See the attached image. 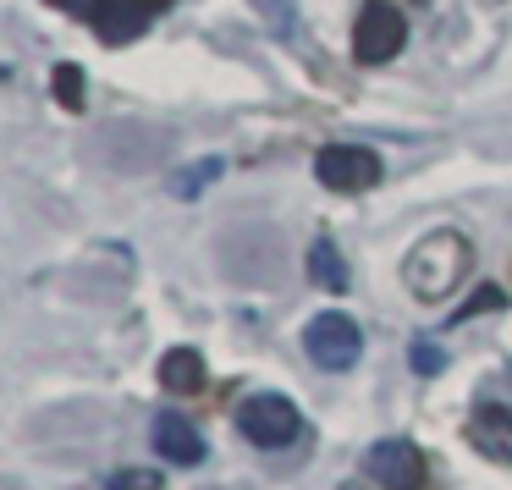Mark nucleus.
<instances>
[{
    "label": "nucleus",
    "mask_w": 512,
    "mask_h": 490,
    "mask_svg": "<svg viewBox=\"0 0 512 490\" xmlns=\"http://www.w3.org/2000/svg\"><path fill=\"white\" fill-rule=\"evenodd\" d=\"M468 276H474V243L463 232H452V226L419 237L408 248V259H402V281H408V292L419 303H446Z\"/></svg>",
    "instance_id": "obj_1"
},
{
    "label": "nucleus",
    "mask_w": 512,
    "mask_h": 490,
    "mask_svg": "<svg viewBox=\"0 0 512 490\" xmlns=\"http://www.w3.org/2000/svg\"><path fill=\"white\" fill-rule=\"evenodd\" d=\"M298 430H303V413H298V402H287L281 391H259V397H248L243 408H237V435L265 446V452L292 446Z\"/></svg>",
    "instance_id": "obj_2"
},
{
    "label": "nucleus",
    "mask_w": 512,
    "mask_h": 490,
    "mask_svg": "<svg viewBox=\"0 0 512 490\" xmlns=\"http://www.w3.org/2000/svg\"><path fill=\"white\" fill-rule=\"evenodd\" d=\"M408 39V17L397 12V0H364L353 17V56L364 67H386Z\"/></svg>",
    "instance_id": "obj_3"
},
{
    "label": "nucleus",
    "mask_w": 512,
    "mask_h": 490,
    "mask_svg": "<svg viewBox=\"0 0 512 490\" xmlns=\"http://www.w3.org/2000/svg\"><path fill=\"white\" fill-rule=\"evenodd\" d=\"M303 353L314 358L320 369H353L358 364V353H364V331H358V320L353 314H314L309 325H303Z\"/></svg>",
    "instance_id": "obj_4"
},
{
    "label": "nucleus",
    "mask_w": 512,
    "mask_h": 490,
    "mask_svg": "<svg viewBox=\"0 0 512 490\" xmlns=\"http://www.w3.org/2000/svg\"><path fill=\"white\" fill-rule=\"evenodd\" d=\"M314 177L331 193H369L380 182V155L364 144H331L314 155Z\"/></svg>",
    "instance_id": "obj_5"
},
{
    "label": "nucleus",
    "mask_w": 512,
    "mask_h": 490,
    "mask_svg": "<svg viewBox=\"0 0 512 490\" xmlns=\"http://www.w3.org/2000/svg\"><path fill=\"white\" fill-rule=\"evenodd\" d=\"M364 474L375 479L380 490H424L430 463H424V452L413 441H380V446H369Z\"/></svg>",
    "instance_id": "obj_6"
},
{
    "label": "nucleus",
    "mask_w": 512,
    "mask_h": 490,
    "mask_svg": "<svg viewBox=\"0 0 512 490\" xmlns=\"http://www.w3.org/2000/svg\"><path fill=\"white\" fill-rule=\"evenodd\" d=\"M468 446H474L485 463H501L512 468V408H501V402H479L474 413H468Z\"/></svg>",
    "instance_id": "obj_7"
},
{
    "label": "nucleus",
    "mask_w": 512,
    "mask_h": 490,
    "mask_svg": "<svg viewBox=\"0 0 512 490\" xmlns=\"http://www.w3.org/2000/svg\"><path fill=\"white\" fill-rule=\"evenodd\" d=\"M149 23H155V12H144L138 0H94L89 12V28L105 45H133L138 34H149Z\"/></svg>",
    "instance_id": "obj_8"
},
{
    "label": "nucleus",
    "mask_w": 512,
    "mask_h": 490,
    "mask_svg": "<svg viewBox=\"0 0 512 490\" xmlns=\"http://www.w3.org/2000/svg\"><path fill=\"white\" fill-rule=\"evenodd\" d=\"M155 452H166V463L199 468L204 463V435L193 430L188 413L166 408V413H155Z\"/></svg>",
    "instance_id": "obj_9"
},
{
    "label": "nucleus",
    "mask_w": 512,
    "mask_h": 490,
    "mask_svg": "<svg viewBox=\"0 0 512 490\" xmlns=\"http://www.w3.org/2000/svg\"><path fill=\"white\" fill-rule=\"evenodd\" d=\"M160 386L177 391V397H193V391L204 386V358L193 353V347H171V353L160 358Z\"/></svg>",
    "instance_id": "obj_10"
},
{
    "label": "nucleus",
    "mask_w": 512,
    "mask_h": 490,
    "mask_svg": "<svg viewBox=\"0 0 512 490\" xmlns=\"http://www.w3.org/2000/svg\"><path fill=\"white\" fill-rule=\"evenodd\" d=\"M309 276L320 281L325 292H347V287H353V276H347V259H342V248H336L331 237H320V243L309 248Z\"/></svg>",
    "instance_id": "obj_11"
},
{
    "label": "nucleus",
    "mask_w": 512,
    "mask_h": 490,
    "mask_svg": "<svg viewBox=\"0 0 512 490\" xmlns=\"http://www.w3.org/2000/svg\"><path fill=\"white\" fill-rule=\"evenodd\" d=\"M50 94H56V105H61V111H72V116H78L83 105H89V100H83V67L61 61V67L50 72Z\"/></svg>",
    "instance_id": "obj_12"
},
{
    "label": "nucleus",
    "mask_w": 512,
    "mask_h": 490,
    "mask_svg": "<svg viewBox=\"0 0 512 490\" xmlns=\"http://www.w3.org/2000/svg\"><path fill=\"white\" fill-rule=\"evenodd\" d=\"M485 309H507V292H501V287H479L468 303H457V325L474 320V314H485Z\"/></svg>",
    "instance_id": "obj_13"
},
{
    "label": "nucleus",
    "mask_w": 512,
    "mask_h": 490,
    "mask_svg": "<svg viewBox=\"0 0 512 490\" xmlns=\"http://www.w3.org/2000/svg\"><path fill=\"white\" fill-rule=\"evenodd\" d=\"M105 490H160V474L155 468H122V474H111Z\"/></svg>",
    "instance_id": "obj_14"
},
{
    "label": "nucleus",
    "mask_w": 512,
    "mask_h": 490,
    "mask_svg": "<svg viewBox=\"0 0 512 490\" xmlns=\"http://www.w3.org/2000/svg\"><path fill=\"white\" fill-rule=\"evenodd\" d=\"M413 369H419V375H441V364H446V358H441V347H435V342H424V336H419V342H413Z\"/></svg>",
    "instance_id": "obj_15"
},
{
    "label": "nucleus",
    "mask_w": 512,
    "mask_h": 490,
    "mask_svg": "<svg viewBox=\"0 0 512 490\" xmlns=\"http://www.w3.org/2000/svg\"><path fill=\"white\" fill-rule=\"evenodd\" d=\"M215 171H221V160H204V166H199V171H182V177H177V182H171V188H177V193H182V199H188V193H199V182H210V177H215Z\"/></svg>",
    "instance_id": "obj_16"
},
{
    "label": "nucleus",
    "mask_w": 512,
    "mask_h": 490,
    "mask_svg": "<svg viewBox=\"0 0 512 490\" xmlns=\"http://www.w3.org/2000/svg\"><path fill=\"white\" fill-rule=\"evenodd\" d=\"M45 6H61V12H78V17L94 12V0H45Z\"/></svg>",
    "instance_id": "obj_17"
},
{
    "label": "nucleus",
    "mask_w": 512,
    "mask_h": 490,
    "mask_svg": "<svg viewBox=\"0 0 512 490\" xmlns=\"http://www.w3.org/2000/svg\"><path fill=\"white\" fill-rule=\"evenodd\" d=\"M138 6H144V12H155V17H160V12H166V6H171V0H138Z\"/></svg>",
    "instance_id": "obj_18"
}]
</instances>
